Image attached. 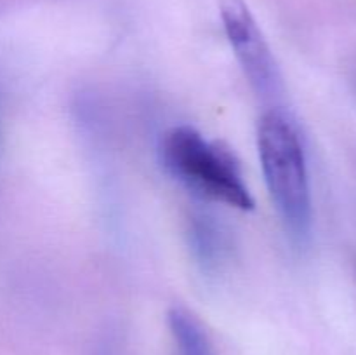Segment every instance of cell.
<instances>
[{"instance_id":"obj_3","label":"cell","mask_w":356,"mask_h":355,"mask_svg":"<svg viewBox=\"0 0 356 355\" xmlns=\"http://www.w3.org/2000/svg\"><path fill=\"white\" fill-rule=\"evenodd\" d=\"M221 19L229 45L252 89L264 101H275L282 93V77L271 49L243 0H225Z\"/></svg>"},{"instance_id":"obj_2","label":"cell","mask_w":356,"mask_h":355,"mask_svg":"<svg viewBox=\"0 0 356 355\" xmlns=\"http://www.w3.org/2000/svg\"><path fill=\"white\" fill-rule=\"evenodd\" d=\"M160 157L167 173L205 200L240 211L254 209L235 157L218 141H209L191 125H176L163 134Z\"/></svg>"},{"instance_id":"obj_4","label":"cell","mask_w":356,"mask_h":355,"mask_svg":"<svg viewBox=\"0 0 356 355\" xmlns=\"http://www.w3.org/2000/svg\"><path fill=\"white\" fill-rule=\"evenodd\" d=\"M190 246L204 270L221 267L228 253V237L212 216L197 214L190 219Z\"/></svg>"},{"instance_id":"obj_1","label":"cell","mask_w":356,"mask_h":355,"mask_svg":"<svg viewBox=\"0 0 356 355\" xmlns=\"http://www.w3.org/2000/svg\"><path fill=\"white\" fill-rule=\"evenodd\" d=\"M261 169L275 207L298 244L312 237L313 204L305 146L292 118L280 108L261 117L257 129Z\"/></svg>"},{"instance_id":"obj_5","label":"cell","mask_w":356,"mask_h":355,"mask_svg":"<svg viewBox=\"0 0 356 355\" xmlns=\"http://www.w3.org/2000/svg\"><path fill=\"white\" fill-rule=\"evenodd\" d=\"M169 326L177 355H214L204 327L190 312L179 306L172 308L169 312Z\"/></svg>"}]
</instances>
